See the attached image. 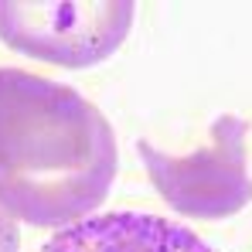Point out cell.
Listing matches in <instances>:
<instances>
[{"label": "cell", "mask_w": 252, "mask_h": 252, "mask_svg": "<svg viewBox=\"0 0 252 252\" xmlns=\"http://www.w3.org/2000/svg\"><path fill=\"white\" fill-rule=\"evenodd\" d=\"M120 164L106 113L68 85L0 68V208L34 228L89 218Z\"/></svg>", "instance_id": "obj_1"}, {"label": "cell", "mask_w": 252, "mask_h": 252, "mask_svg": "<svg viewBox=\"0 0 252 252\" xmlns=\"http://www.w3.org/2000/svg\"><path fill=\"white\" fill-rule=\"evenodd\" d=\"M154 191L177 215L188 218H232L252 205L249 174V120L225 113L211 123V136L194 154H167L136 143Z\"/></svg>", "instance_id": "obj_2"}, {"label": "cell", "mask_w": 252, "mask_h": 252, "mask_svg": "<svg viewBox=\"0 0 252 252\" xmlns=\"http://www.w3.org/2000/svg\"><path fill=\"white\" fill-rule=\"evenodd\" d=\"M133 0L0 3V41L58 68H92L120 51L133 31Z\"/></svg>", "instance_id": "obj_3"}, {"label": "cell", "mask_w": 252, "mask_h": 252, "mask_svg": "<svg viewBox=\"0 0 252 252\" xmlns=\"http://www.w3.org/2000/svg\"><path fill=\"white\" fill-rule=\"evenodd\" d=\"M38 252H218L208 242L150 211H102L58 228Z\"/></svg>", "instance_id": "obj_4"}, {"label": "cell", "mask_w": 252, "mask_h": 252, "mask_svg": "<svg viewBox=\"0 0 252 252\" xmlns=\"http://www.w3.org/2000/svg\"><path fill=\"white\" fill-rule=\"evenodd\" d=\"M0 252H21V232L17 221L0 208Z\"/></svg>", "instance_id": "obj_5"}]
</instances>
